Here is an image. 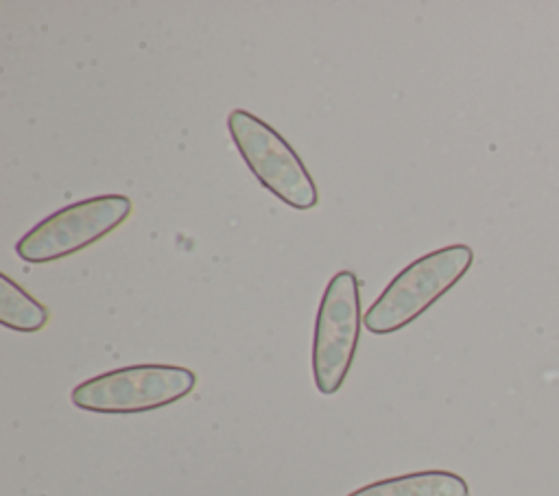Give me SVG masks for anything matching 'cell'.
<instances>
[{
    "mask_svg": "<svg viewBox=\"0 0 559 496\" xmlns=\"http://www.w3.org/2000/svg\"><path fill=\"white\" fill-rule=\"evenodd\" d=\"M472 262L474 251L467 245H448L411 262L367 308L365 328L373 334H391L408 326L445 295Z\"/></svg>",
    "mask_w": 559,
    "mask_h": 496,
    "instance_id": "6da1fadb",
    "label": "cell"
},
{
    "mask_svg": "<svg viewBox=\"0 0 559 496\" xmlns=\"http://www.w3.org/2000/svg\"><path fill=\"white\" fill-rule=\"evenodd\" d=\"M197 374L177 365H131L98 374L72 389V404L92 413H142L186 398Z\"/></svg>",
    "mask_w": 559,
    "mask_h": 496,
    "instance_id": "7a4b0ae2",
    "label": "cell"
},
{
    "mask_svg": "<svg viewBox=\"0 0 559 496\" xmlns=\"http://www.w3.org/2000/svg\"><path fill=\"white\" fill-rule=\"evenodd\" d=\"M227 127L242 160L266 190L297 210L319 203L317 186L304 162L271 125L245 109H234Z\"/></svg>",
    "mask_w": 559,
    "mask_h": 496,
    "instance_id": "3957f363",
    "label": "cell"
},
{
    "mask_svg": "<svg viewBox=\"0 0 559 496\" xmlns=\"http://www.w3.org/2000/svg\"><path fill=\"white\" fill-rule=\"evenodd\" d=\"M360 336V291L352 271H338L325 286L312 341V376L323 395L336 393L354 363Z\"/></svg>",
    "mask_w": 559,
    "mask_h": 496,
    "instance_id": "277c9868",
    "label": "cell"
},
{
    "mask_svg": "<svg viewBox=\"0 0 559 496\" xmlns=\"http://www.w3.org/2000/svg\"><path fill=\"white\" fill-rule=\"evenodd\" d=\"M131 214V199L124 194H100L76 201L46 216L15 245L26 262H50L72 256L105 238Z\"/></svg>",
    "mask_w": 559,
    "mask_h": 496,
    "instance_id": "5b68a950",
    "label": "cell"
},
{
    "mask_svg": "<svg viewBox=\"0 0 559 496\" xmlns=\"http://www.w3.org/2000/svg\"><path fill=\"white\" fill-rule=\"evenodd\" d=\"M347 496H469V487L454 472L424 470L369 483Z\"/></svg>",
    "mask_w": 559,
    "mask_h": 496,
    "instance_id": "8992f818",
    "label": "cell"
},
{
    "mask_svg": "<svg viewBox=\"0 0 559 496\" xmlns=\"http://www.w3.org/2000/svg\"><path fill=\"white\" fill-rule=\"evenodd\" d=\"M48 308L26 295L7 273H0V321L20 332H37L48 323Z\"/></svg>",
    "mask_w": 559,
    "mask_h": 496,
    "instance_id": "52a82bcc",
    "label": "cell"
}]
</instances>
